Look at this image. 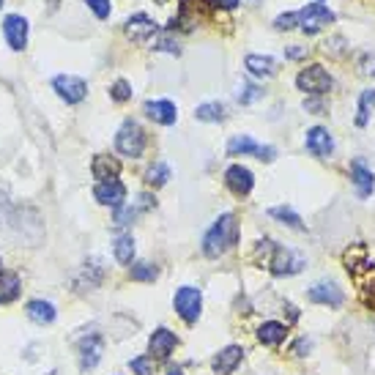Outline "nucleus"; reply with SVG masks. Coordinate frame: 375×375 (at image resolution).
I'll return each mask as SVG.
<instances>
[{
    "mask_svg": "<svg viewBox=\"0 0 375 375\" xmlns=\"http://www.w3.org/2000/svg\"><path fill=\"white\" fill-rule=\"evenodd\" d=\"M173 307H175V312L181 315V320L192 326V323L200 318L203 296H200V291H198V288L184 285V288H178V291H175V296H173Z\"/></svg>",
    "mask_w": 375,
    "mask_h": 375,
    "instance_id": "obj_5",
    "label": "nucleus"
},
{
    "mask_svg": "<svg viewBox=\"0 0 375 375\" xmlns=\"http://www.w3.org/2000/svg\"><path fill=\"white\" fill-rule=\"evenodd\" d=\"M124 33H126V39L132 41V44H148L151 39L159 33V25L151 19L148 14H135V17H129L126 19V25H124Z\"/></svg>",
    "mask_w": 375,
    "mask_h": 375,
    "instance_id": "obj_6",
    "label": "nucleus"
},
{
    "mask_svg": "<svg viewBox=\"0 0 375 375\" xmlns=\"http://www.w3.org/2000/svg\"><path fill=\"white\" fill-rule=\"evenodd\" d=\"M195 118L206 121V124H220V121H225V104L222 102H206L195 110Z\"/></svg>",
    "mask_w": 375,
    "mask_h": 375,
    "instance_id": "obj_26",
    "label": "nucleus"
},
{
    "mask_svg": "<svg viewBox=\"0 0 375 375\" xmlns=\"http://www.w3.org/2000/svg\"><path fill=\"white\" fill-rule=\"evenodd\" d=\"M241 0H206V6H217V8H235Z\"/></svg>",
    "mask_w": 375,
    "mask_h": 375,
    "instance_id": "obj_43",
    "label": "nucleus"
},
{
    "mask_svg": "<svg viewBox=\"0 0 375 375\" xmlns=\"http://www.w3.org/2000/svg\"><path fill=\"white\" fill-rule=\"evenodd\" d=\"M356 66H359V75L373 77L375 75V55H370V52H367V55H362Z\"/></svg>",
    "mask_w": 375,
    "mask_h": 375,
    "instance_id": "obj_40",
    "label": "nucleus"
},
{
    "mask_svg": "<svg viewBox=\"0 0 375 375\" xmlns=\"http://www.w3.org/2000/svg\"><path fill=\"white\" fill-rule=\"evenodd\" d=\"M235 241H238V222H235L233 214H222L211 225V230L203 235V255L206 258H220Z\"/></svg>",
    "mask_w": 375,
    "mask_h": 375,
    "instance_id": "obj_1",
    "label": "nucleus"
},
{
    "mask_svg": "<svg viewBox=\"0 0 375 375\" xmlns=\"http://www.w3.org/2000/svg\"><path fill=\"white\" fill-rule=\"evenodd\" d=\"M351 181H354L356 195H359L362 200H367L375 192V173L362 159H354V162H351Z\"/></svg>",
    "mask_w": 375,
    "mask_h": 375,
    "instance_id": "obj_14",
    "label": "nucleus"
},
{
    "mask_svg": "<svg viewBox=\"0 0 375 375\" xmlns=\"http://www.w3.org/2000/svg\"><path fill=\"white\" fill-rule=\"evenodd\" d=\"M52 88L66 104H79L88 96V82L75 75H58L52 79Z\"/></svg>",
    "mask_w": 375,
    "mask_h": 375,
    "instance_id": "obj_7",
    "label": "nucleus"
},
{
    "mask_svg": "<svg viewBox=\"0 0 375 375\" xmlns=\"http://www.w3.org/2000/svg\"><path fill=\"white\" fill-rule=\"evenodd\" d=\"M299 14V28L307 33V36H315V33H320L326 25H331L337 17H334V11L329 8V6H323V3H307Z\"/></svg>",
    "mask_w": 375,
    "mask_h": 375,
    "instance_id": "obj_3",
    "label": "nucleus"
},
{
    "mask_svg": "<svg viewBox=\"0 0 375 375\" xmlns=\"http://www.w3.org/2000/svg\"><path fill=\"white\" fill-rule=\"evenodd\" d=\"M170 175H173V173H170V167H167L164 162H153L148 170H146V184L153 186V189H156V186H164V184L170 181Z\"/></svg>",
    "mask_w": 375,
    "mask_h": 375,
    "instance_id": "obj_30",
    "label": "nucleus"
},
{
    "mask_svg": "<svg viewBox=\"0 0 375 375\" xmlns=\"http://www.w3.org/2000/svg\"><path fill=\"white\" fill-rule=\"evenodd\" d=\"M225 184L233 195L247 198V195L252 192V186H255V175H252V170L244 167V164H230L225 170Z\"/></svg>",
    "mask_w": 375,
    "mask_h": 375,
    "instance_id": "obj_11",
    "label": "nucleus"
},
{
    "mask_svg": "<svg viewBox=\"0 0 375 375\" xmlns=\"http://www.w3.org/2000/svg\"><path fill=\"white\" fill-rule=\"evenodd\" d=\"M258 151H260V146H258L249 135H235V137H230V143H227V153H230V156H247V153H255V156H258Z\"/></svg>",
    "mask_w": 375,
    "mask_h": 375,
    "instance_id": "obj_28",
    "label": "nucleus"
},
{
    "mask_svg": "<svg viewBox=\"0 0 375 375\" xmlns=\"http://www.w3.org/2000/svg\"><path fill=\"white\" fill-rule=\"evenodd\" d=\"M260 96H263V90H260L258 85H249V82H241L238 90H235V99H238L241 104H252V102H258Z\"/></svg>",
    "mask_w": 375,
    "mask_h": 375,
    "instance_id": "obj_33",
    "label": "nucleus"
},
{
    "mask_svg": "<svg viewBox=\"0 0 375 375\" xmlns=\"http://www.w3.org/2000/svg\"><path fill=\"white\" fill-rule=\"evenodd\" d=\"M269 214L274 217V220H280L282 225L288 227H296V230H304V222H301V217L291 209V206H274V209H269Z\"/></svg>",
    "mask_w": 375,
    "mask_h": 375,
    "instance_id": "obj_31",
    "label": "nucleus"
},
{
    "mask_svg": "<svg viewBox=\"0 0 375 375\" xmlns=\"http://www.w3.org/2000/svg\"><path fill=\"white\" fill-rule=\"evenodd\" d=\"M153 198L151 195H140L137 198V203H132V206H121V209H115V217H113V225L115 227H126V225H132L143 211H148V209H153Z\"/></svg>",
    "mask_w": 375,
    "mask_h": 375,
    "instance_id": "obj_15",
    "label": "nucleus"
},
{
    "mask_svg": "<svg viewBox=\"0 0 375 375\" xmlns=\"http://www.w3.org/2000/svg\"><path fill=\"white\" fill-rule=\"evenodd\" d=\"M93 198L102 203V206H110V209H121L124 200H126V186L113 178V181H99L93 186Z\"/></svg>",
    "mask_w": 375,
    "mask_h": 375,
    "instance_id": "obj_12",
    "label": "nucleus"
},
{
    "mask_svg": "<svg viewBox=\"0 0 375 375\" xmlns=\"http://www.w3.org/2000/svg\"><path fill=\"white\" fill-rule=\"evenodd\" d=\"M373 107H375V88H367V90H362V96H359V107H356V126H367Z\"/></svg>",
    "mask_w": 375,
    "mask_h": 375,
    "instance_id": "obj_29",
    "label": "nucleus"
},
{
    "mask_svg": "<svg viewBox=\"0 0 375 375\" xmlns=\"http://www.w3.org/2000/svg\"><path fill=\"white\" fill-rule=\"evenodd\" d=\"M285 331H288V326H285V323L266 320V323L258 329V340H260L263 345H280V343L285 340Z\"/></svg>",
    "mask_w": 375,
    "mask_h": 375,
    "instance_id": "obj_24",
    "label": "nucleus"
},
{
    "mask_svg": "<svg viewBox=\"0 0 375 375\" xmlns=\"http://www.w3.org/2000/svg\"><path fill=\"white\" fill-rule=\"evenodd\" d=\"M296 85H299V90H304L307 96H323L326 90H331V75L320 64H309L307 69L299 72Z\"/></svg>",
    "mask_w": 375,
    "mask_h": 375,
    "instance_id": "obj_4",
    "label": "nucleus"
},
{
    "mask_svg": "<svg viewBox=\"0 0 375 375\" xmlns=\"http://www.w3.org/2000/svg\"><path fill=\"white\" fill-rule=\"evenodd\" d=\"M309 301H315V304H326V307H340L345 296H343V291L334 285V282H318V285H312L309 288Z\"/></svg>",
    "mask_w": 375,
    "mask_h": 375,
    "instance_id": "obj_18",
    "label": "nucleus"
},
{
    "mask_svg": "<svg viewBox=\"0 0 375 375\" xmlns=\"http://www.w3.org/2000/svg\"><path fill=\"white\" fill-rule=\"evenodd\" d=\"M167 375H184V370H181V367H170V370H167Z\"/></svg>",
    "mask_w": 375,
    "mask_h": 375,
    "instance_id": "obj_45",
    "label": "nucleus"
},
{
    "mask_svg": "<svg viewBox=\"0 0 375 375\" xmlns=\"http://www.w3.org/2000/svg\"><path fill=\"white\" fill-rule=\"evenodd\" d=\"M110 96H113L115 102H129V99H132V85H129L126 79H115V82L110 85Z\"/></svg>",
    "mask_w": 375,
    "mask_h": 375,
    "instance_id": "obj_34",
    "label": "nucleus"
},
{
    "mask_svg": "<svg viewBox=\"0 0 375 375\" xmlns=\"http://www.w3.org/2000/svg\"><path fill=\"white\" fill-rule=\"evenodd\" d=\"M55 315H58V309H55V304H52V301L33 299L30 304H28V318H30L33 323H39V326L52 323V320H55Z\"/></svg>",
    "mask_w": 375,
    "mask_h": 375,
    "instance_id": "obj_21",
    "label": "nucleus"
},
{
    "mask_svg": "<svg viewBox=\"0 0 375 375\" xmlns=\"http://www.w3.org/2000/svg\"><path fill=\"white\" fill-rule=\"evenodd\" d=\"M85 3H88V8H90L99 19H107V17H110V11H113L110 0H85Z\"/></svg>",
    "mask_w": 375,
    "mask_h": 375,
    "instance_id": "obj_39",
    "label": "nucleus"
},
{
    "mask_svg": "<svg viewBox=\"0 0 375 375\" xmlns=\"http://www.w3.org/2000/svg\"><path fill=\"white\" fill-rule=\"evenodd\" d=\"M115 148H118V153L132 156V159L143 156V151H146V132H143V126L137 121L126 118L121 124L118 135H115Z\"/></svg>",
    "mask_w": 375,
    "mask_h": 375,
    "instance_id": "obj_2",
    "label": "nucleus"
},
{
    "mask_svg": "<svg viewBox=\"0 0 375 375\" xmlns=\"http://www.w3.org/2000/svg\"><path fill=\"white\" fill-rule=\"evenodd\" d=\"M156 274H159V271H156L153 263H135L132 271H129V277H132L135 282H153Z\"/></svg>",
    "mask_w": 375,
    "mask_h": 375,
    "instance_id": "obj_32",
    "label": "nucleus"
},
{
    "mask_svg": "<svg viewBox=\"0 0 375 375\" xmlns=\"http://www.w3.org/2000/svg\"><path fill=\"white\" fill-rule=\"evenodd\" d=\"M3 36L14 52H22L28 47V19L22 14H8L3 19Z\"/></svg>",
    "mask_w": 375,
    "mask_h": 375,
    "instance_id": "obj_9",
    "label": "nucleus"
},
{
    "mask_svg": "<svg viewBox=\"0 0 375 375\" xmlns=\"http://www.w3.org/2000/svg\"><path fill=\"white\" fill-rule=\"evenodd\" d=\"M113 252H115V260L121 266H129L135 260V238L132 235H118L115 244H113Z\"/></svg>",
    "mask_w": 375,
    "mask_h": 375,
    "instance_id": "obj_27",
    "label": "nucleus"
},
{
    "mask_svg": "<svg viewBox=\"0 0 375 375\" xmlns=\"http://www.w3.org/2000/svg\"><path fill=\"white\" fill-rule=\"evenodd\" d=\"M323 50H326L329 55H334V58H345V55H348V47H345V39H343V36L329 39V41L323 44Z\"/></svg>",
    "mask_w": 375,
    "mask_h": 375,
    "instance_id": "obj_36",
    "label": "nucleus"
},
{
    "mask_svg": "<svg viewBox=\"0 0 375 375\" xmlns=\"http://www.w3.org/2000/svg\"><path fill=\"white\" fill-rule=\"evenodd\" d=\"M175 345H178V337H175L170 329H156L148 340L151 354H153L156 359H167V356L175 351Z\"/></svg>",
    "mask_w": 375,
    "mask_h": 375,
    "instance_id": "obj_17",
    "label": "nucleus"
},
{
    "mask_svg": "<svg viewBox=\"0 0 375 375\" xmlns=\"http://www.w3.org/2000/svg\"><path fill=\"white\" fill-rule=\"evenodd\" d=\"M274 156H277V148H271V146H260V151H258L260 162H274Z\"/></svg>",
    "mask_w": 375,
    "mask_h": 375,
    "instance_id": "obj_42",
    "label": "nucleus"
},
{
    "mask_svg": "<svg viewBox=\"0 0 375 375\" xmlns=\"http://www.w3.org/2000/svg\"><path fill=\"white\" fill-rule=\"evenodd\" d=\"M146 115L162 126H173L178 118V110L170 99H156V102H146Z\"/></svg>",
    "mask_w": 375,
    "mask_h": 375,
    "instance_id": "obj_16",
    "label": "nucleus"
},
{
    "mask_svg": "<svg viewBox=\"0 0 375 375\" xmlns=\"http://www.w3.org/2000/svg\"><path fill=\"white\" fill-rule=\"evenodd\" d=\"M296 25H299V14H296V11L280 14V17L274 19V28H277V30H291V28H296Z\"/></svg>",
    "mask_w": 375,
    "mask_h": 375,
    "instance_id": "obj_38",
    "label": "nucleus"
},
{
    "mask_svg": "<svg viewBox=\"0 0 375 375\" xmlns=\"http://www.w3.org/2000/svg\"><path fill=\"white\" fill-rule=\"evenodd\" d=\"M90 173H93V178H99V181H113V178H118V173H121V162H118L115 156L99 153V156H93V162H90Z\"/></svg>",
    "mask_w": 375,
    "mask_h": 375,
    "instance_id": "obj_20",
    "label": "nucleus"
},
{
    "mask_svg": "<svg viewBox=\"0 0 375 375\" xmlns=\"http://www.w3.org/2000/svg\"><path fill=\"white\" fill-rule=\"evenodd\" d=\"M304 146H307V151H309L312 156L326 159V156H331V151H334V140H331L329 129H323V126H312V129H307Z\"/></svg>",
    "mask_w": 375,
    "mask_h": 375,
    "instance_id": "obj_13",
    "label": "nucleus"
},
{
    "mask_svg": "<svg viewBox=\"0 0 375 375\" xmlns=\"http://www.w3.org/2000/svg\"><path fill=\"white\" fill-rule=\"evenodd\" d=\"M19 291H22V282L17 274L11 271H0V304H11V301L19 299Z\"/></svg>",
    "mask_w": 375,
    "mask_h": 375,
    "instance_id": "obj_23",
    "label": "nucleus"
},
{
    "mask_svg": "<svg viewBox=\"0 0 375 375\" xmlns=\"http://www.w3.org/2000/svg\"><path fill=\"white\" fill-rule=\"evenodd\" d=\"M102 280H104V269L93 260V263H85V269H82V274H79L77 285H79L82 291H93V288H99V285H102Z\"/></svg>",
    "mask_w": 375,
    "mask_h": 375,
    "instance_id": "obj_25",
    "label": "nucleus"
},
{
    "mask_svg": "<svg viewBox=\"0 0 375 375\" xmlns=\"http://www.w3.org/2000/svg\"><path fill=\"white\" fill-rule=\"evenodd\" d=\"M304 110H312L315 115H323L326 113V104L320 99H304Z\"/></svg>",
    "mask_w": 375,
    "mask_h": 375,
    "instance_id": "obj_41",
    "label": "nucleus"
},
{
    "mask_svg": "<svg viewBox=\"0 0 375 375\" xmlns=\"http://www.w3.org/2000/svg\"><path fill=\"white\" fill-rule=\"evenodd\" d=\"M301 266H304V258H301L299 252H294V249H288V247H274V255H271V260H269L271 274L288 277V274L301 271Z\"/></svg>",
    "mask_w": 375,
    "mask_h": 375,
    "instance_id": "obj_8",
    "label": "nucleus"
},
{
    "mask_svg": "<svg viewBox=\"0 0 375 375\" xmlns=\"http://www.w3.org/2000/svg\"><path fill=\"white\" fill-rule=\"evenodd\" d=\"M0 6H3V0H0Z\"/></svg>",
    "mask_w": 375,
    "mask_h": 375,
    "instance_id": "obj_47",
    "label": "nucleus"
},
{
    "mask_svg": "<svg viewBox=\"0 0 375 375\" xmlns=\"http://www.w3.org/2000/svg\"><path fill=\"white\" fill-rule=\"evenodd\" d=\"M50 375H58V373H50Z\"/></svg>",
    "mask_w": 375,
    "mask_h": 375,
    "instance_id": "obj_46",
    "label": "nucleus"
},
{
    "mask_svg": "<svg viewBox=\"0 0 375 375\" xmlns=\"http://www.w3.org/2000/svg\"><path fill=\"white\" fill-rule=\"evenodd\" d=\"M153 50H159V52H170V55H178V52H181V44H178L173 36H159V41L153 44Z\"/></svg>",
    "mask_w": 375,
    "mask_h": 375,
    "instance_id": "obj_37",
    "label": "nucleus"
},
{
    "mask_svg": "<svg viewBox=\"0 0 375 375\" xmlns=\"http://www.w3.org/2000/svg\"><path fill=\"white\" fill-rule=\"evenodd\" d=\"M77 354H79V370H82V373L93 370V367L102 362V354H104V343H102V337H99V334H88V337H82V340H79V345H77Z\"/></svg>",
    "mask_w": 375,
    "mask_h": 375,
    "instance_id": "obj_10",
    "label": "nucleus"
},
{
    "mask_svg": "<svg viewBox=\"0 0 375 375\" xmlns=\"http://www.w3.org/2000/svg\"><path fill=\"white\" fill-rule=\"evenodd\" d=\"M301 55H307V47H299V44L288 47V58H301Z\"/></svg>",
    "mask_w": 375,
    "mask_h": 375,
    "instance_id": "obj_44",
    "label": "nucleus"
},
{
    "mask_svg": "<svg viewBox=\"0 0 375 375\" xmlns=\"http://www.w3.org/2000/svg\"><path fill=\"white\" fill-rule=\"evenodd\" d=\"M247 72L252 77H274L277 75V61L271 55H247L244 61Z\"/></svg>",
    "mask_w": 375,
    "mask_h": 375,
    "instance_id": "obj_22",
    "label": "nucleus"
},
{
    "mask_svg": "<svg viewBox=\"0 0 375 375\" xmlns=\"http://www.w3.org/2000/svg\"><path fill=\"white\" fill-rule=\"evenodd\" d=\"M241 356H244L241 345H227V348H222V351L214 356L211 367H214V373H217V375H230L233 370H235V367H238Z\"/></svg>",
    "mask_w": 375,
    "mask_h": 375,
    "instance_id": "obj_19",
    "label": "nucleus"
},
{
    "mask_svg": "<svg viewBox=\"0 0 375 375\" xmlns=\"http://www.w3.org/2000/svg\"><path fill=\"white\" fill-rule=\"evenodd\" d=\"M129 367H132V373L135 375H153L156 373V367H153V356H137V359H132V362H129Z\"/></svg>",
    "mask_w": 375,
    "mask_h": 375,
    "instance_id": "obj_35",
    "label": "nucleus"
}]
</instances>
